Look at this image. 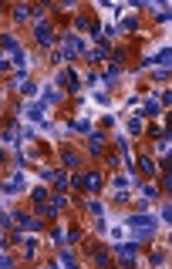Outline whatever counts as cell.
Masks as SVG:
<instances>
[{"label": "cell", "instance_id": "13", "mask_svg": "<svg viewBox=\"0 0 172 269\" xmlns=\"http://www.w3.org/2000/svg\"><path fill=\"white\" fill-rule=\"evenodd\" d=\"M75 30H85V34H94V37H98V24H94L91 17H78V20H75Z\"/></svg>", "mask_w": 172, "mask_h": 269}, {"label": "cell", "instance_id": "23", "mask_svg": "<svg viewBox=\"0 0 172 269\" xmlns=\"http://www.w3.org/2000/svg\"><path fill=\"white\" fill-rule=\"evenodd\" d=\"M145 64H166V67H169V47H166V51H159L156 58H149Z\"/></svg>", "mask_w": 172, "mask_h": 269}, {"label": "cell", "instance_id": "29", "mask_svg": "<svg viewBox=\"0 0 172 269\" xmlns=\"http://www.w3.org/2000/svg\"><path fill=\"white\" fill-rule=\"evenodd\" d=\"M142 195H145V199H159V189H156V185H142Z\"/></svg>", "mask_w": 172, "mask_h": 269}, {"label": "cell", "instance_id": "16", "mask_svg": "<svg viewBox=\"0 0 172 269\" xmlns=\"http://www.w3.org/2000/svg\"><path fill=\"white\" fill-rule=\"evenodd\" d=\"M17 91H20V94H31V98H34V94H37V84H34V81H27V77L20 74V77H17Z\"/></svg>", "mask_w": 172, "mask_h": 269}, {"label": "cell", "instance_id": "11", "mask_svg": "<svg viewBox=\"0 0 172 269\" xmlns=\"http://www.w3.org/2000/svg\"><path fill=\"white\" fill-rule=\"evenodd\" d=\"M44 175H47V179L54 182V192H58V195H61V192L68 189V175H64V172H51V168H47Z\"/></svg>", "mask_w": 172, "mask_h": 269}, {"label": "cell", "instance_id": "9", "mask_svg": "<svg viewBox=\"0 0 172 269\" xmlns=\"http://www.w3.org/2000/svg\"><path fill=\"white\" fill-rule=\"evenodd\" d=\"M105 148H108V134L105 132H91L88 134V151H91V155H105Z\"/></svg>", "mask_w": 172, "mask_h": 269}, {"label": "cell", "instance_id": "3", "mask_svg": "<svg viewBox=\"0 0 172 269\" xmlns=\"http://www.w3.org/2000/svg\"><path fill=\"white\" fill-rule=\"evenodd\" d=\"M75 189H85L91 195H98L105 189V175L101 172H85V175H75Z\"/></svg>", "mask_w": 172, "mask_h": 269}, {"label": "cell", "instance_id": "8", "mask_svg": "<svg viewBox=\"0 0 172 269\" xmlns=\"http://www.w3.org/2000/svg\"><path fill=\"white\" fill-rule=\"evenodd\" d=\"M10 222H14V225H17V229H20V232H27V229H31V232H37V229H41V225H44V222H41V219H31V215H27V212H14V219H10Z\"/></svg>", "mask_w": 172, "mask_h": 269}, {"label": "cell", "instance_id": "31", "mask_svg": "<svg viewBox=\"0 0 172 269\" xmlns=\"http://www.w3.org/2000/svg\"><path fill=\"white\" fill-rule=\"evenodd\" d=\"M71 128H75V132H91V125H88V121H71Z\"/></svg>", "mask_w": 172, "mask_h": 269}, {"label": "cell", "instance_id": "21", "mask_svg": "<svg viewBox=\"0 0 172 269\" xmlns=\"http://www.w3.org/2000/svg\"><path fill=\"white\" fill-rule=\"evenodd\" d=\"M14 20H17V24L31 20V7H24V3H20V7H14Z\"/></svg>", "mask_w": 172, "mask_h": 269}, {"label": "cell", "instance_id": "17", "mask_svg": "<svg viewBox=\"0 0 172 269\" xmlns=\"http://www.w3.org/2000/svg\"><path fill=\"white\" fill-rule=\"evenodd\" d=\"M94 263H98V266H108V263H111V253H108L101 242H94Z\"/></svg>", "mask_w": 172, "mask_h": 269}, {"label": "cell", "instance_id": "33", "mask_svg": "<svg viewBox=\"0 0 172 269\" xmlns=\"http://www.w3.org/2000/svg\"><path fill=\"white\" fill-rule=\"evenodd\" d=\"M61 263H64V266H75V263H78V259H75V256H71V253H68V249H64V253H61Z\"/></svg>", "mask_w": 172, "mask_h": 269}, {"label": "cell", "instance_id": "19", "mask_svg": "<svg viewBox=\"0 0 172 269\" xmlns=\"http://www.w3.org/2000/svg\"><path fill=\"white\" fill-rule=\"evenodd\" d=\"M142 111H145V115H149V118H159V115H162V105H159V101H156V98H149V101H145V105H142Z\"/></svg>", "mask_w": 172, "mask_h": 269}, {"label": "cell", "instance_id": "6", "mask_svg": "<svg viewBox=\"0 0 172 269\" xmlns=\"http://www.w3.org/2000/svg\"><path fill=\"white\" fill-rule=\"evenodd\" d=\"M139 253H142V242H139V239H132V242H118V246H115V256H118L122 263H132Z\"/></svg>", "mask_w": 172, "mask_h": 269}, {"label": "cell", "instance_id": "18", "mask_svg": "<svg viewBox=\"0 0 172 269\" xmlns=\"http://www.w3.org/2000/svg\"><path fill=\"white\" fill-rule=\"evenodd\" d=\"M118 74H122V67H118V64H111V61L101 67V77H105V84H111V81H115Z\"/></svg>", "mask_w": 172, "mask_h": 269}, {"label": "cell", "instance_id": "14", "mask_svg": "<svg viewBox=\"0 0 172 269\" xmlns=\"http://www.w3.org/2000/svg\"><path fill=\"white\" fill-rule=\"evenodd\" d=\"M61 162H64L68 168H78V165H81V155H78L75 148H64V151H61Z\"/></svg>", "mask_w": 172, "mask_h": 269}, {"label": "cell", "instance_id": "12", "mask_svg": "<svg viewBox=\"0 0 172 269\" xmlns=\"http://www.w3.org/2000/svg\"><path fill=\"white\" fill-rule=\"evenodd\" d=\"M44 108H47L44 101H34V105H27L24 111H27V118H31V121H44Z\"/></svg>", "mask_w": 172, "mask_h": 269}, {"label": "cell", "instance_id": "27", "mask_svg": "<svg viewBox=\"0 0 172 269\" xmlns=\"http://www.w3.org/2000/svg\"><path fill=\"white\" fill-rule=\"evenodd\" d=\"M47 236H51L54 246H64V232H61V229H47Z\"/></svg>", "mask_w": 172, "mask_h": 269}, {"label": "cell", "instance_id": "4", "mask_svg": "<svg viewBox=\"0 0 172 269\" xmlns=\"http://www.w3.org/2000/svg\"><path fill=\"white\" fill-rule=\"evenodd\" d=\"M61 209H64V195H58V192L47 195L44 202H37V215H41V219H58Z\"/></svg>", "mask_w": 172, "mask_h": 269}, {"label": "cell", "instance_id": "32", "mask_svg": "<svg viewBox=\"0 0 172 269\" xmlns=\"http://www.w3.org/2000/svg\"><path fill=\"white\" fill-rule=\"evenodd\" d=\"M64 239H68V242H78V239H81V229H68V236H64Z\"/></svg>", "mask_w": 172, "mask_h": 269}, {"label": "cell", "instance_id": "26", "mask_svg": "<svg viewBox=\"0 0 172 269\" xmlns=\"http://www.w3.org/2000/svg\"><path fill=\"white\" fill-rule=\"evenodd\" d=\"M44 98H47V101H61V88H58V84H51V88L44 91Z\"/></svg>", "mask_w": 172, "mask_h": 269}, {"label": "cell", "instance_id": "25", "mask_svg": "<svg viewBox=\"0 0 172 269\" xmlns=\"http://www.w3.org/2000/svg\"><path fill=\"white\" fill-rule=\"evenodd\" d=\"M44 14H47V7H44V3H34V7H31V17H34L37 24H41V17H44Z\"/></svg>", "mask_w": 172, "mask_h": 269}, {"label": "cell", "instance_id": "1", "mask_svg": "<svg viewBox=\"0 0 172 269\" xmlns=\"http://www.w3.org/2000/svg\"><path fill=\"white\" fill-rule=\"evenodd\" d=\"M85 41L78 37V34H68V37H61L58 41V54H54V61L61 58V61H71V58H78V54H85Z\"/></svg>", "mask_w": 172, "mask_h": 269}, {"label": "cell", "instance_id": "35", "mask_svg": "<svg viewBox=\"0 0 172 269\" xmlns=\"http://www.w3.org/2000/svg\"><path fill=\"white\" fill-rule=\"evenodd\" d=\"M88 212H91V215H98V219H101V205H98V202H88Z\"/></svg>", "mask_w": 172, "mask_h": 269}, {"label": "cell", "instance_id": "30", "mask_svg": "<svg viewBox=\"0 0 172 269\" xmlns=\"http://www.w3.org/2000/svg\"><path fill=\"white\" fill-rule=\"evenodd\" d=\"M142 132V118H132V121H128V134H139Z\"/></svg>", "mask_w": 172, "mask_h": 269}, {"label": "cell", "instance_id": "37", "mask_svg": "<svg viewBox=\"0 0 172 269\" xmlns=\"http://www.w3.org/2000/svg\"><path fill=\"white\" fill-rule=\"evenodd\" d=\"M14 266V259H10V256H0V269H10Z\"/></svg>", "mask_w": 172, "mask_h": 269}, {"label": "cell", "instance_id": "5", "mask_svg": "<svg viewBox=\"0 0 172 269\" xmlns=\"http://www.w3.org/2000/svg\"><path fill=\"white\" fill-rule=\"evenodd\" d=\"M34 37H37V44H41V47H54V44H58L54 27H51V24H44V20H41V24H34Z\"/></svg>", "mask_w": 172, "mask_h": 269}, {"label": "cell", "instance_id": "20", "mask_svg": "<svg viewBox=\"0 0 172 269\" xmlns=\"http://www.w3.org/2000/svg\"><path fill=\"white\" fill-rule=\"evenodd\" d=\"M0 51H10V54H17L20 47H17V41H14V34H0Z\"/></svg>", "mask_w": 172, "mask_h": 269}, {"label": "cell", "instance_id": "36", "mask_svg": "<svg viewBox=\"0 0 172 269\" xmlns=\"http://www.w3.org/2000/svg\"><path fill=\"white\" fill-rule=\"evenodd\" d=\"M162 219H166V225L172 222V205H169V202H166V209H162Z\"/></svg>", "mask_w": 172, "mask_h": 269}, {"label": "cell", "instance_id": "34", "mask_svg": "<svg viewBox=\"0 0 172 269\" xmlns=\"http://www.w3.org/2000/svg\"><path fill=\"white\" fill-rule=\"evenodd\" d=\"M122 30H135V17H125L122 20Z\"/></svg>", "mask_w": 172, "mask_h": 269}, {"label": "cell", "instance_id": "22", "mask_svg": "<svg viewBox=\"0 0 172 269\" xmlns=\"http://www.w3.org/2000/svg\"><path fill=\"white\" fill-rule=\"evenodd\" d=\"M20 185H24V179H20V175H14V179L3 185V192H10V195H14V192H20Z\"/></svg>", "mask_w": 172, "mask_h": 269}, {"label": "cell", "instance_id": "10", "mask_svg": "<svg viewBox=\"0 0 172 269\" xmlns=\"http://www.w3.org/2000/svg\"><path fill=\"white\" fill-rule=\"evenodd\" d=\"M132 165L135 168H142V175H156V158H149V155H139V158H132Z\"/></svg>", "mask_w": 172, "mask_h": 269}, {"label": "cell", "instance_id": "15", "mask_svg": "<svg viewBox=\"0 0 172 269\" xmlns=\"http://www.w3.org/2000/svg\"><path fill=\"white\" fill-rule=\"evenodd\" d=\"M105 54H108V51H105V47L98 44V47H88L81 58H85V61H91V64H98V61H105Z\"/></svg>", "mask_w": 172, "mask_h": 269}, {"label": "cell", "instance_id": "7", "mask_svg": "<svg viewBox=\"0 0 172 269\" xmlns=\"http://www.w3.org/2000/svg\"><path fill=\"white\" fill-rule=\"evenodd\" d=\"M58 84H61L64 91H81V77H78L71 67H61V71H58Z\"/></svg>", "mask_w": 172, "mask_h": 269}, {"label": "cell", "instance_id": "38", "mask_svg": "<svg viewBox=\"0 0 172 269\" xmlns=\"http://www.w3.org/2000/svg\"><path fill=\"white\" fill-rule=\"evenodd\" d=\"M7 67H10V61H7V58L0 54V71H7Z\"/></svg>", "mask_w": 172, "mask_h": 269}, {"label": "cell", "instance_id": "24", "mask_svg": "<svg viewBox=\"0 0 172 269\" xmlns=\"http://www.w3.org/2000/svg\"><path fill=\"white\" fill-rule=\"evenodd\" d=\"M31 199H34V202H44V199H47V189H44V185H34V189H31Z\"/></svg>", "mask_w": 172, "mask_h": 269}, {"label": "cell", "instance_id": "28", "mask_svg": "<svg viewBox=\"0 0 172 269\" xmlns=\"http://www.w3.org/2000/svg\"><path fill=\"white\" fill-rule=\"evenodd\" d=\"M24 256H27V259H34V256H37V242H31V239H27V242H24Z\"/></svg>", "mask_w": 172, "mask_h": 269}, {"label": "cell", "instance_id": "2", "mask_svg": "<svg viewBox=\"0 0 172 269\" xmlns=\"http://www.w3.org/2000/svg\"><path fill=\"white\" fill-rule=\"evenodd\" d=\"M156 225H159V222H156L152 215H128V229L135 232V239H139V242L152 239V236H156Z\"/></svg>", "mask_w": 172, "mask_h": 269}]
</instances>
